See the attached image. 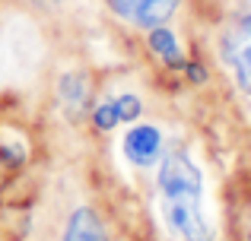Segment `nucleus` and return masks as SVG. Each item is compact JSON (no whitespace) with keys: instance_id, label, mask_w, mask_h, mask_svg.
I'll return each mask as SVG.
<instances>
[{"instance_id":"20e7f679","label":"nucleus","mask_w":251,"mask_h":241,"mask_svg":"<svg viewBox=\"0 0 251 241\" xmlns=\"http://www.w3.org/2000/svg\"><path fill=\"white\" fill-rule=\"evenodd\" d=\"M181 0H108V6L121 19L140 25V29H156L162 25L172 13L178 10Z\"/></svg>"},{"instance_id":"1a4fd4ad","label":"nucleus","mask_w":251,"mask_h":241,"mask_svg":"<svg viewBox=\"0 0 251 241\" xmlns=\"http://www.w3.org/2000/svg\"><path fill=\"white\" fill-rule=\"evenodd\" d=\"M115 124H121L115 102H105V105H99V108H96V127H99V130H111Z\"/></svg>"},{"instance_id":"0eeeda50","label":"nucleus","mask_w":251,"mask_h":241,"mask_svg":"<svg viewBox=\"0 0 251 241\" xmlns=\"http://www.w3.org/2000/svg\"><path fill=\"white\" fill-rule=\"evenodd\" d=\"M150 48H153L169 67H181V48H178V38H175L172 29H162V25L150 29Z\"/></svg>"},{"instance_id":"9d476101","label":"nucleus","mask_w":251,"mask_h":241,"mask_svg":"<svg viewBox=\"0 0 251 241\" xmlns=\"http://www.w3.org/2000/svg\"><path fill=\"white\" fill-rule=\"evenodd\" d=\"M115 105H118V118L121 121L140 118V99L137 95H121V99H115Z\"/></svg>"},{"instance_id":"f03ea898","label":"nucleus","mask_w":251,"mask_h":241,"mask_svg":"<svg viewBox=\"0 0 251 241\" xmlns=\"http://www.w3.org/2000/svg\"><path fill=\"white\" fill-rule=\"evenodd\" d=\"M223 57L232 67L235 83L245 95H251V13L239 16L223 35Z\"/></svg>"},{"instance_id":"f257e3e1","label":"nucleus","mask_w":251,"mask_h":241,"mask_svg":"<svg viewBox=\"0 0 251 241\" xmlns=\"http://www.w3.org/2000/svg\"><path fill=\"white\" fill-rule=\"evenodd\" d=\"M159 194H162V203H201L203 200L201 168L184 153L166 155L159 165Z\"/></svg>"},{"instance_id":"9b49d317","label":"nucleus","mask_w":251,"mask_h":241,"mask_svg":"<svg viewBox=\"0 0 251 241\" xmlns=\"http://www.w3.org/2000/svg\"><path fill=\"white\" fill-rule=\"evenodd\" d=\"M188 73H191V80H194V83H201V80H203V70H201V67H194V64L188 67Z\"/></svg>"},{"instance_id":"f8f14e48","label":"nucleus","mask_w":251,"mask_h":241,"mask_svg":"<svg viewBox=\"0 0 251 241\" xmlns=\"http://www.w3.org/2000/svg\"><path fill=\"white\" fill-rule=\"evenodd\" d=\"M248 241H251V232H248Z\"/></svg>"},{"instance_id":"6e6552de","label":"nucleus","mask_w":251,"mask_h":241,"mask_svg":"<svg viewBox=\"0 0 251 241\" xmlns=\"http://www.w3.org/2000/svg\"><path fill=\"white\" fill-rule=\"evenodd\" d=\"M61 95L70 102V105H83V99H86L83 76H64L61 80Z\"/></svg>"},{"instance_id":"7ed1b4c3","label":"nucleus","mask_w":251,"mask_h":241,"mask_svg":"<svg viewBox=\"0 0 251 241\" xmlns=\"http://www.w3.org/2000/svg\"><path fill=\"white\" fill-rule=\"evenodd\" d=\"M162 219L181 241H213L201 203H162Z\"/></svg>"},{"instance_id":"423d86ee","label":"nucleus","mask_w":251,"mask_h":241,"mask_svg":"<svg viewBox=\"0 0 251 241\" xmlns=\"http://www.w3.org/2000/svg\"><path fill=\"white\" fill-rule=\"evenodd\" d=\"M64 241H108V238H105L102 219H99L89 206H80V210H74V216H70Z\"/></svg>"},{"instance_id":"39448f33","label":"nucleus","mask_w":251,"mask_h":241,"mask_svg":"<svg viewBox=\"0 0 251 241\" xmlns=\"http://www.w3.org/2000/svg\"><path fill=\"white\" fill-rule=\"evenodd\" d=\"M162 153V133L150 124H140V127L127 130L124 136V155H127L134 165H153Z\"/></svg>"}]
</instances>
